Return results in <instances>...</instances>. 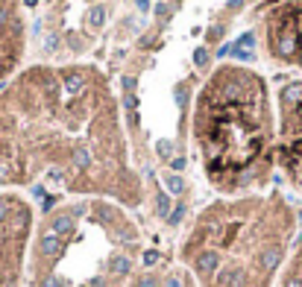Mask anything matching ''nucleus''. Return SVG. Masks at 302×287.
Instances as JSON below:
<instances>
[{
	"instance_id": "423d86ee",
	"label": "nucleus",
	"mask_w": 302,
	"mask_h": 287,
	"mask_svg": "<svg viewBox=\"0 0 302 287\" xmlns=\"http://www.w3.org/2000/svg\"><path fill=\"white\" fill-rule=\"evenodd\" d=\"M285 287H302V258H299V264L293 267V273L285 278Z\"/></svg>"
},
{
	"instance_id": "7ed1b4c3",
	"label": "nucleus",
	"mask_w": 302,
	"mask_h": 287,
	"mask_svg": "<svg viewBox=\"0 0 302 287\" xmlns=\"http://www.w3.org/2000/svg\"><path fill=\"white\" fill-rule=\"evenodd\" d=\"M217 267H220V255L214 249H206L197 255V261H194V270H197L203 278H214L217 275Z\"/></svg>"
},
{
	"instance_id": "ddd939ff",
	"label": "nucleus",
	"mask_w": 302,
	"mask_h": 287,
	"mask_svg": "<svg viewBox=\"0 0 302 287\" xmlns=\"http://www.w3.org/2000/svg\"><path fill=\"white\" fill-rule=\"evenodd\" d=\"M182 214H185V208L179 205V208H176L173 214H170V223H179V220H182Z\"/></svg>"
},
{
	"instance_id": "9b49d317",
	"label": "nucleus",
	"mask_w": 302,
	"mask_h": 287,
	"mask_svg": "<svg viewBox=\"0 0 302 287\" xmlns=\"http://www.w3.org/2000/svg\"><path fill=\"white\" fill-rule=\"evenodd\" d=\"M164 287H185L182 284V278H179V275H170V278H167V284Z\"/></svg>"
},
{
	"instance_id": "9d476101",
	"label": "nucleus",
	"mask_w": 302,
	"mask_h": 287,
	"mask_svg": "<svg viewBox=\"0 0 302 287\" xmlns=\"http://www.w3.org/2000/svg\"><path fill=\"white\" fill-rule=\"evenodd\" d=\"M159 261V252L156 249H150V252H144V264H147V267H153V264Z\"/></svg>"
},
{
	"instance_id": "20e7f679",
	"label": "nucleus",
	"mask_w": 302,
	"mask_h": 287,
	"mask_svg": "<svg viewBox=\"0 0 302 287\" xmlns=\"http://www.w3.org/2000/svg\"><path fill=\"white\" fill-rule=\"evenodd\" d=\"M50 232H53V235H59V238H68L70 232H73V211L53 217V220H50Z\"/></svg>"
},
{
	"instance_id": "39448f33",
	"label": "nucleus",
	"mask_w": 302,
	"mask_h": 287,
	"mask_svg": "<svg viewBox=\"0 0 302 287\" xmlns=\"http://www.w3.org/2000/svg\"><path fill=\"white\" fill-rule=\"evenodd\" d=\"M129 267H132V261H129L127 255H117V258H112V261H109V273L127 275V273H129Z\"/></svg>"
},
{
	"instance_id": "1a4fd4ad",
	"label": "nucleus",
	"mask_w": 302,
	"mask_h": 287,
	"mask_svg": "<svg viewBox=\"0 0 302 287\" xmlns=\"http://www.w3.org/2000/svg\"><path fill=\"white\" fill-rule=\"evenodd\" d=\"M253 44H256V36H253V33H246V36H241V41H238L235 47H241V50H249V47H253Z\"/></svg>"
},
{
	"instance_id": "0eeeda50",
	"label": "nucleus",
	"mask_w": 302,
	"mask_h": 287,
	"mask_svg": "<svg viewBox=\"0 0 302 287\" xmlns=\"http://www.w3.org/2000/svg\"><path fill=\"white\" fill-rule=\"evenodd\" d=\"M167 191H170V193H182V191H185L182 176H167Z\"/></svg>"
},
{
	"instance_id": "6e6552de",
	"label": "nucleus",
	"mask_w": 302,
	"mask_h": 287,
	"mask_svg": "<svg viewBox=\"0 0 302 287\" xmlns=\"http://www.w3.org/2000/svg\"><path fill=\"white\" fill-rule=\"evenodd\" d=\"M156 211H159V217H167V211H170V196H167V193H159Z\"/></svg>"
},
{
	"instance_id": "f03ea898",
	"label": "nucleus",
	"mask_w": 302,
	"mask_h": 287,
	"mask_svg": "<svg viewBox=\"0 0 302 287\" xmlns=\"http://www.w3.org/2000/svg\"><path fill=\"white\" fill-rule=\"evenodd\" d=\"M21 0H0V82L9 76L23 53V18Z\"/></svg>"
},
{
	"instance_id": "4468645a",
	"label": "nucleus",
	"mask_w": 302,
	"mask_h": 287,
	"mask_svg": "<svg viewBox=\"0 0 302 287\" xmlns=\"http://www.w3.org/2000/svg\"><path fill=\"white\" fill-rule=\"evenodd\" d=\"M194 59H197V65H206V50H197V53H194Z\"/></svg>"
},
{
	"instance_id": "f257e3e1",
	"label": "nucleus",
	"mask_w": 302,
	"mask_h": 287,
	"mask_svg": "<svg viewBox=\"0 0 302 287\" xmlns=\"http://www.w3.org/2000/svg\"><path fill=\"white\" fill-rule=\"evenodd\" d=\"M194 135L211 182L220 176H238V185L249 182L267 150L264 79L232 65L217 68L197 97Z\"/></svg>"
},
{
	"instance_id": "2eb2a0df",
	"label": "nucleus",
	"mask_w": 302,
	"mask_h": 287,
	"mask_svg": "<svg viewBox=\"0 0 302 287\" xmlns=\"http://www.w3.org/2000/svg\"><path fill=\"white\" fill-rule=\"evenodd\" d=\"M226 6H229V9H241V6H244V0H226Z\"/></svg>"
},
{
	"instance_id": "f8f14e48",
	"label": "nucleus",
	"mask_w": 302,
	"mask_h": 287,
	"mask_svg": "<svg viewBox=\"0 0 302 287\" xmlns=\"http://www.w3.org/2000/svg\"><path fill=\"white\" fill-rule=\"evenodd\" d=\"M135 287H156V278H150V275H147V278H138Z\"/></svg>"
}]
</instances>
